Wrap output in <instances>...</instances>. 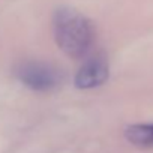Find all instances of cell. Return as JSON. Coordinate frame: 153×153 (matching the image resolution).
Masks as SVG:
<instances>
[{"mask_svg": "<svg viewBox=\"0 0 153 153\" xmlns=\"http://www.w3.org/2000/svg\"><path fill=\"white\" fill-rule=\"evenodd\" d=\"M18 80L32 90L48 92L59 83L57 71L42 62H26L17 69Z\"/></svg>", "mask_w": 153, "mask_h": 153, "instance_id": "obj_2", "label": "cell"}, {"mask_svg": "<svg viewBox=\"0 0 153 153\" xmlns=\"http://www.w3.org/2000/svg\"><path fill=\"white\" fill-rule=\"evenodd\" d=\"M53 33L57 47L69 57H83L93 42V26L80 12L60 8L53 17Z\"/></svg>", "mask_w": 153, "mask_h": 153, "instance_id": "obj_1", "label": "cell"}, {"mask_svg": "<svg viewBox=\"0 0 153 153\" xmlns=\"http://www.w3.org/2000/svg\"><path fill=\"white\" fill-rule=\"evenodd\" d=\"M125 138L134 146L140 147L153 146V123L128 126L125 129Z\"/></svg>", "mask_w": 153, "mask_h": 153, "instance_id": "obj_4", "label": "cell"}, {"mask_svg": "<svg viewBox=\"0 0 153 153\" xmlns=\"http://www.w3.org/2000/svg\"><path fill=\"white\" fill-rule=\"evenodd\" d=\"M110 66L105 57L95 56L83 63V66L76 72L74 83L78 89H93L104 84L108 80Z\"/></svg>", "mask_w": 153, "mask_h": 153, "instance_id": "obj_3", "label": "cell"}]
</instances>
